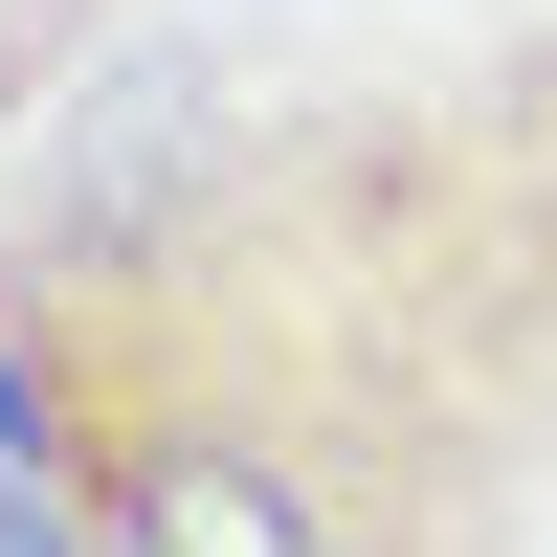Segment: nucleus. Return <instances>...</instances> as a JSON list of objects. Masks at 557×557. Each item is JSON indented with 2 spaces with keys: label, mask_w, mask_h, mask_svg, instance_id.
<instances>
[{
  "label": "nucleus",
  "mask_w": 557,
  "mask_h": 557,
  "mask_svg": "<svg viewBox=\"0 0 557 557\" xmlns=\"http://www.w3.org/2000/svg\"><path fill=\"white\" fill-rule=\"evenodd\" d=\"M469 112H491V178H513V246H535V290H557V23L469 45Z\"/></svg>",
  "instance_id": "obj_2"
},
{
  "label": "nucleus",
  "mask_w": 557,
  "mask_h": 557,
  "mask_svg": "<svg viewBox=\"0 0 557 557\" xmlns=\"http://www.w3.org/2000/svg\"><path fill=\"white\" fill-rule=\"evenodd\" d=\"M0 357L89 557H535L557 290L469 67H134L0 178Z\"/></svg>",
  "instance_id": "obj_1"
},
{
  "label": "nucleus",
  "mask_w": 557,
  "mask_h": 557,
  "mask_svg": "<svg viewBox=\"0 0 557 557\" xmlns=\"http://www.w3.org/2000/svg\"><path fill=\"white\" fill-rule=\"evenodd\" d=\"M112 23H134V0H0V134L89 112V89H112Z\"/></svg>",
  "instance_id": "obj_3"
}]
</instances>
